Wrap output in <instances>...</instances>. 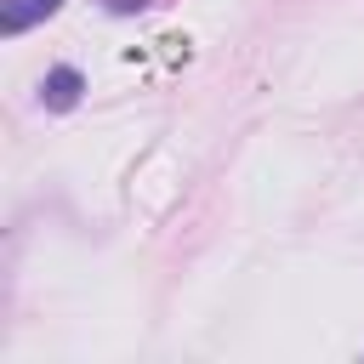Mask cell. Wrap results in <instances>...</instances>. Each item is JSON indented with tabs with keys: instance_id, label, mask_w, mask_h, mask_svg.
<instances>
[{
	"instance_id": "cell-1",
	"label": "cell",
	"mask_w": 364,
	"mask_h": 364,
	"mask_svg": "<svg viewBox=\"0 0 364 364\" xmlns=\"http://www.w3.org/2000/svg\"><path fill=\"white\" fill-rule=\"evenodd\" d=\"M80 97H85V74H80L74 63H57V68H46V80H40V102H46L51 114H68V108H80Z\"/></svg>"
},
{
	"instance_id": "cell-2",
	"label": "cell",
	"mask_w": 364,
	"mask_h": 364,
	"mask_svg": "<svg viewBox=\"0 0 364 364\" xmlns=\"http://www.w3.org/2000/svg\"><path fill=\"white\" fill-rule=\"evenodd\" d=\"M57 6H63V0H6V11H0V28H6V34H23V28L46 23Z\"/></svg>"
},
{
	"instance_id": "cell-3",
	"label": "cell",
	"mask_w": 364,
	"mask_h": 364,
	"mask_svg": "<svg viewBox=\"0 0 364 364\" xmlns=\"http://www.w3.org/2000/svg\"><path fill=\"white\" fill-rule=\"evenodd\" d=\"M142 6H154V0H108V11H142Z\"/></svg>"
}]
</instances>
